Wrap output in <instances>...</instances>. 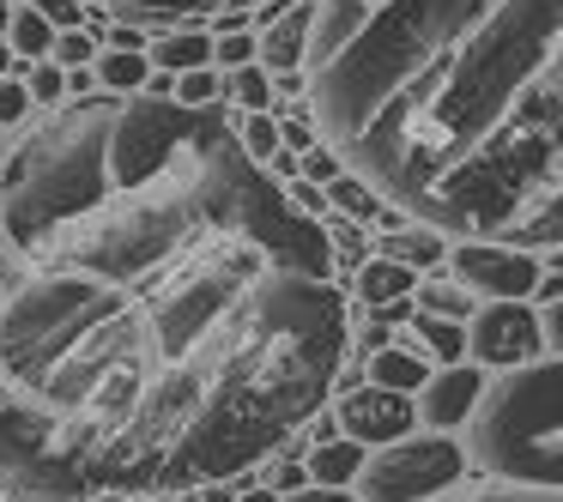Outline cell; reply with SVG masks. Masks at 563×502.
Here are the masks:
<instances>
[{"mask_svg":"<svg viewBox=\"0 0 563 502\" xmlns=\"http://www.w3.org/2000/svg\"><path fill=\"white\" fill-rule=\"evenodd\" d=\"M352 303L279 260L152 285L25 267L0 285V381L74 430L91 490L158 497L273 460L340 388Z\"/></svg>","mask_w":563,"mask_h":502,"instance_id":"6da1fadb","label":"cell"},{"mask_svg":"<svg viewBox=\"0 0 563 502\" xmlns=\"http://www.w3.org/2000/svg\"><path fill=\"white\" fill-rule=\"evenodd\" d=\"M309 110L412 224L563 243V0H382L309 74Z\"/></svg>","mask_w":563,"mask_h":502,"instance_id":"7a4b0ae2","label":"cell"},{"mask_svg":"<svg viewBox=\"0 0 563 502\" xmlns=\"http://www.w3.org/2000/svg\"><path fill=\"white\" fill-rule=\"evenodd\" d=\"M0 248L25 267L152 285L207 260H279L333 279L321 219L236 146L224 103L188 110L152 91L62 98L0 158Z\"/></svg>","mask_w":563,"mask_h":502,"instance_id":"3957f363","label":"cell"},{"mask_svg":"<svg viewBox=\"0 0 563 502\" xmlns=\"http://www.w3.org/2000/svg\"><path fill=\"white\" fill-rule=\"evenodd\" d=\"M473 448L466 460L497 484H545L563 490V357L515 364L497 388L473 405Z\"/></svg>","mask_w":563,"mask_h":502,"instance_id":"277c9868","label":"cell"},{"mask_svg":"<svg viewBox=\"0 0 563 502\" xmlns=\"http://www.w3.org/2000/svg\"><path fill=\"white\" fill-rule=\"evenodd\" d=\"M0 497L7 502H86L91 497V466L79 454L74 430L0 381Z\"/></svg>","mask_w":563,"mask_h":502,"instance_id":"5b68a950","label":"cell"},{"mask_svg":"<svg viewBox=\"0 0 563 502\" xmlns=\"http://www.w3.org/2000/svg\"><path fill=\"white\" fill-rule=\"evenodd\" d=\"M466 478V454L449 442V430H430V436H394L382 448H364L357 466V502H430L442 490H454Z\"/></svg>","mask_w":563,"mask_h":502,"instance_id":"8992f818","label":"cell"},{"mask_svg":"<svg viewBox=\"0 0 563 502\" xmlns=\"http://www.w3.org/2000/svg\"><path fill=\"white\" fill-rule=\"evenodd\" d=\"M466 352L485 369H515V364H533V357L545 352V333H539V315L521 297H497L490 309H473Z\"/></svg>","mask_w":563,"mask_h":502,"instance_id":"52a82bcc","label":"cell"},{"mask_svg":"<svg viewBox=\"0 0 563 502\" xmlns=\"http://www.w3.org/2000/svg\"><path fill=\"white\" fill-rule=\"evenodd\" d=\"M449 267H454V279H461L466 291H485V297H527V291H533V279L545 272L533 260V248L478 243V236H466V243L449 248Z\"/></svg>","mask_w":563,"mask_h":502,"instance_id":"ba28073f","label":"cell"},{"mask_svg":"<svg viewBox=\"0 0 563 502\" xmlns=\"http://www.w3.org/2000/svg\"><path fill=\"white\" fill-rule=\"evenodd\" d=\"M340 436L364 442V448H382V442L406 436V430L418 424L412 400L394 388H376V381H352V388H340Z\"/></svg>","mask_w":563,"mask_h":502,"instance_id":"9c48e42d","label":"cell"},{"mask_svg":"<svg viewBox=\"0 0 563 502\" xmlns=\"http://www.w3.org/2000/svg\"><path fill=\"white\" fill-rule=\"evenodd\" d=\"M376 13V0H316V13H309V43H303V62L309 74L328 67L345 43L364 31V19Z\"/></svg>","mask_w":563,"mask_h":502,"instance_id":"30bf717a","label":"cell"},{"mask_svg":"<svg viewBox=\"0 0 563 502\" xmlns=\"http://www.w3.org/2000/svg\"><path fill=\"white\" fill-rule=\"evenodd\" d=\"M478 393H485V376H478V369H466V364H449L442 376L424 381V405H418V417H424L430 430H454V424H466V417H473Z\"/></svg>","mask_w":563,"mask_h":502,"instance_id":"8fae6325","label":"cell"},{"mask_svg":"<svg viewBox=\"0 0 563 502\" xmlns=\"http://www.w3.org/2000/svg\"><path fill=\"white\" fill-rule=\"evenodd\" d=\"M309 13H316V0H291L279 19H267V25L255 31V62L267 67L273 79H279V74H297V67H303Z\"/></svg>","mask_w":563,"mask_h":502,"instance_id":"7c38bea8","label":"cell"},{"mask_svg":"<svg viewBox=\"0 0 563 502\" xmlns=\"http://www.w3.org/2000/svg\"><path fill=\"white\" fill-rule=\"evenodd\" d=\"M412 297H418V315H449V321H473V291H466L454 272H418L412 279Z\"/></svg>","mask_w":563,"mask_h":502,"instance_id":"4fadbf2b","label":"cell"},{"mask_svg":"<svg viewBox=\"0 0 563 502\" xmlns=\"http://www.w3.org/2000/svg\"><path fill=\"white\" fill-rule=\"evenodd\" d=\"M122 19H140V25H183V19H207V13H224L231 0H98Z\"/></svg>","mask_w":563,"mask_h":502,"instance_id":"5bb4252c","label":"cell"},{"mask_svg":"<svg viewBox=\"0 0 563 502\" xmlns=\"http://www.w3.org/2000/svg\"><path fill=\"white\" fill-rule=\"evenodd\" d=\"M382 255L400 260V267H412V272H430L437 260H449V236L430 231V224H406V231L382 236Z\"/></svg>","mask_w":563,"mask_h":502,"instance_id":"9a60e30c","label":"cell"},{"mask_svg":"<svg viewBox=\"0 0 563 502\" xmlns=\"http://www.w3.org/2000/svg\"><path fill=\"white\" fill-rule=\"evenodd\" d=\"M357 466H364V442L328 436V442H316V448H309L303 472H309V484H352Z\"/></svg>","mask_w":563,"mask_h":502,"instance_id":"2e32d148","label":"cell"},{"mask_svg":"<svg viewBox=\"0 0 563 502\" xmlns=\"http://www.w3.org/2000/svg\"><path fill=\"white\" fill-rule=\"evenodd\" d=\"M376 388H394V393H412V388H424L430 381V364L418 352H406V345H376L369 352V369H364Z\"/></svg>","mask_w":563,"mask_h":502,"instance_id":"e0dca14e","label":"cell"},{"mask_svg":"<svg viewBox=\"0 0 563 502\" xmlns=\"http://www.w3.org/2000/svg\"><path fill=\"white\" fill-rule=\"evenodd\" d=\"M146 62L158 74H188V67H212V37L200 31H170V37H152Z\"/></svg>","mask_w":563,"mask_h":502,"instance_id":"ac0fdd59","label":"cell"},{"mask_svg":"<svg viewBox=\"0 0 563 502\" xmlns=\"http://www.w3.org/2000/svg\"><path fill=\"white\" fill-rule=\"evenodd\" d=\"M412 279H418L412 267H400V260H388V255H369L364 267H357V297H364L369 309L394 303V297H412Z\"/></svg>","mask_w":563,"mask_h":502,"instance_id":"d6986e66","label":"cell"},{"mask_svg":"<svg viewBox=\"0 0 563 502\" xmlns=\"http://www.w3.org/2000/svg\"><path fill=\"white\" fill-rule=\"evenodd\" d=\"M321 194H328V207H340L345 219H357V224H369V219H382V207H388V200L382 194H369V182H357L352 170H333L328 182H321Z\"/></svg>","mask_w":563,"mask_h":502,"instance_id":"ffe728a7","label":"cell"},{"mask_svg":"<svg viewBox=\"0 0 563 502\" xmlns=\"http://www.w3.org/2000/svg\"><path fill=\"white\" fill-rule=\"evenodd\" d=\"M49 43H55V25L37 13V7H13V19H7V49L19 55V62H43L49 55Z\"/></svg>","mask_w":563,"mask_h":502,"instance_id":"44dd1931","label":"cell"},{"mask_svg":"<svg viewBox=\"0 0 563 502\" xmlns=\"http://www.w3.org/2000/svg\"><path fill=\"white\" fill-rule=\"evenodd\" d=\"M219 98H231L236 110H273V74L261 62H243V67H231V74H224V91Z\"/></svg>","mask_w":563,"mask_h":502,"instance_id":"7402d4cb","label":"cell"},{"mask_svg":"<svg viewBox=\"0 0 563 502\" xmlns=\"http://www.w3.org/2000/svg\"><path fill=\"white\" fill-rule=\"evenodd\" d=\"M91 74H98L103 91H140V86H146V74H152V62L140 49H110V55H98Z\"/></svg>","mask_w":563,"mask_h":502,"instance_id":"603a6c76","label":"cell"},{"mask_svg":"<svg viewBox=\"0 0 563 502\" xmlns=\"http://www.w3.org/2000/svg\"><path fill=\"white\" fill-rule=\"evenodd\" d=\"M412 333H418V345H424L430 357H442V364H461V352H466V327H461V321H449V315H418Z\"/></svg>","mask_w":563,"mask_h":502,"instance_id":"cb8c5ba5","label":"cell"},{"mask_svg":"<svg viewBox=\"0 0 563 502\" xmlns=\"http://www.w3.org/2000/svg\"><path fill=\"white\" fill-rule=\"evenodd\" d=\"M236 146L255 164H267L273 152H279V122H273V110H249L243 122H236Z\"/></svg>","mask_w":563,"mask_h":502,"instance_id":"d4e9b609","label":"cell"},{"mask_svg":"<svg viewBox=\"0 0 563 502\" xmlns=\"http://www.w3.org/2000/svg\"><path fill=\"white\" fill-rule=\"evenodd\" d=\"M19 79H25V91H31V103H62L67 98V67H55L49 55H43V62H25L19 67Z\"/></svg>","mask_w":563,"mask_h":502,"instance_id":"484cf974","label":"cell"},{"mask_svg":"<svg viewBox=\"0 0 563 502\" xmlns=\"http://www.w3.org/2000/svg\"><path fill=\"white\" fill-rule=\"evenodd\" d=\"M219 91H224V79L212 74V67H188V74H176L170 98L188 103V110H207V103H219Z\"/></svg>","mask_w":563,"mask_h":502,"instance_id":"4316f807","label":"cell"},{"mask_svg":"<svg viewBox=\"0 0 563 502\" xmlns=\"http://www.w3.org/2000/svg\"><path fill=\"white\" fill-rule=\"evenodd\" d=\"M91 55H98V37H91L86 25L55 31V43H49V62L55 67H91Z\"/></svg>","mask_w":563,"mask_h":502,"instance_id":"83f0119b","label":"cell"},{"mask_svg":"<svg viewBox=\"0 0 563 502\" xmlns=\"http://www.w3.org/2000/svg\"><path fill=\"white\" fill-rule=\"evenodd\" d=\"M461 502H563V490H545V484H490V490H473Z\"/></svg>","mask_w":563,"mask_h":502,"instance_id":"f1b7e54d","label":"cell"},{"mask_svg":"<svg viewBox=\"0 0 563 502\" xmlns=\"http://www.w3.org/2000/svg\"><path fill=\"white\" fill-rule=\"evenodd\" d=\"M333 170H340V152H333V146H309V152H297V176H303V182H328Z\"/></svg>","mask_w":563,"mask_h":502,"instance_id":"f546056e","label":"cell"},{"mask_svg":"<svg viewBox=\"0 0 563 502\" xmlns=\"http://www.w3.org/2000/svg\"><path fill=\"white\" fill-rule=\"evenodd\" d=\"M25 115H31V91H25V79H0V127L25 122Z\"/></svg>","mask_w":563,"mask_h":502,"instance_id":"4dcf8cb0","label":"cell"},{"mask_svg":"<svg viewBox=\"0 0 563 502\" xmlns=\"http://www.w3.org/2000/svg\"><path fill=\"white\" fill-rule=\"evenodd\" d=\"M212 62H219V67L255 62V37H249V31H236V37H212Z\"/></svg>","mask_w":563,"mask_h":502,"instance_id":"1f68e13d","label":"cell"},{"mask_svg":"<svg viewBox=\"0 0 563 502\" xmlns=\"http://www.w3.org/2000/svg\"><path fill=\"white\" fill-rule=\"evenodd\" d=\"M285 188V200H291L297 212H309V219H316V212H328V194H321V182H303V176H291V182H279Z\"/></svg>","mask_w":563,"mask_h":502,"instance_id":"d6a6232c","label":"cell"},{"mask_svg":"<svg viewBox=\"0 0 563 502\" xmlns=\"http://www.w3.org/2000/svg\"><path fill=\"white\" fill-rule=\"evenodd\" d=\"M279 502H357V497H352V484H303Z\"/></svg>","mask_w":563,"mask_h":502,"instance_id":"836d02e7","label":"cell"},{"mask_svg":"<svg viewBox=\"0 0 563 502\" xmlns=\"http://www.w3.org/2000/svg\"><path fill=\"white\" fill-rule=\"evenodd\" d=\"M31 7H37L55 31H67V25H79V19H86V13H79V0H31Z\"/></svg>","mask_w":563,"mask_h":502,"instance_id":"e575fe53","label":"cell"},{"mask_svg":"<svg viewBox=\"0 0 563 502\" xmlns=\"http://www.w3.org/2000/svg\"><path fill=\"white\" fill-rule=\"evenodd\" d=\"M267 484L279 490V497H291V490H303V484H309V472H303V466H291V460H279V466L267 472Z\"/></svg>","mask_w":563,"mask_h":502,"instance_id":"d590c367","label":"cell"},{"mask_svg":"<svg viewBox=\"0 0 563 502\" xmlns=\"http://www.w3.org/2000/svg\"><path fill=\"white\" fill-rule=\"evenodd\" d=\"M539 333H545V345H558V352H563V297H558V303H545V315H539Z\"/></svg>","mask_w":563,"mask_h":502,"instance_id":"8d00e7d4","label":"cell"},{"mask_svg":"<svg viewBox=\"0 0 563 502\" xmlns=\"http://www.w3.org/2000/svg\"><path fill=\"white\" fill-rule=\"evenodd\" d=\"M103 37H110V49H140V43H146L134 25H115V31H103Z\"/></svg>","mask_w":563,"mask_h":502,"instance_id":"74e56055","label":"cell"},{"mask_svg":"<svg viewBox=\"0 0 563 502\" xmlns=\"http://www.w3.org/2000/svg\"><path fill=\"white\" fill-rule=\"evenodd\" d=\"M19 67H25V62H19V55H13V49H7V43H0V79H13V74H19Z\"/></svg>","mask_w":563,"mask_h":502,"instance_id":"f35d334b","label":"cell"},{"mask_svg":"<svg viewBox=\"0 0 563 502\" xmlns=\"http://www.w3.org/2000/svg\"><path fill=\"white\" fill-rule=\"evenodd\" d=\"M236 502H279V490H273V484H255V490H243Z\"/></svg>","mask_w":563,"mask_h":502,"instance_id":"ab89813d","label":"cell"},{"mask_svg":"<svg viewBox=\"0 0 563 502\" xmlns=\"http://www.w3.org/2000/svg\"><path fill=\"white\" fill-rule=\"evenodd\" d=\"M152 502H195V497H183V490H158Z\"/></svg>","mask_w":563,"mask_h":502,"instance_id":"60d3db41","label":"cell"},{"mask_svg":"<svg viewBox=\"0 0 563 502\" xmlns=\"http://www.w3.org/2000/svg\"><path fill=\"white\" fill-rule=\"evenodd\" d=\"M7 19H13V7H7V0H0V43H7Z\"/></svg>","mask_w":563,"mask_h":502,"instance_id":"b9f144b4","label":"cell"},{"mask_svg":"<svg viewBox=\"0 0 563 502\" xmlns=\"http://www.w3.org/2000/svg\"><path fill=\"white\" fill-rule=\"evenodd\" d=\"M7 279H13V272H7V255H0V285H7Z\"/></svg>","mask_w":563,"mask_h":502,"instance_id":"7bdbcfd3","label":"cell"},{"mask_svg":"<svg viewBox=\"0 0 563 502\" xmlns=\"http://www.w3.org/2000/svg\"><path fill=\"white\" fill-rule=\"evenodd\" d=\"M7 7H25V0H7Z\"/></svg>","mask_w":563,"mask_h":502,"instance_id":"ee69618b","label":"cell"},{"mask_svg":"<svg viewBox=\"0 0 563 502\" xmlns=\"http://www.w3.org/2000/svg\"><path fill=\"white\" fill-rule=\"evenodd\" d=\"M0 502H7V497H0Z\"/></svg>","mask_w":563,"mask_h":502,"instance_id":"f6af8a7d","label":"cell"},{"mask_svg":"<svg viewBox=\"0 0 563 502\" xmlns=\"http://www.w3.org/2000/svg\"><path fill=\"white\" fill-rule=\"evenodd\" d=\"M376 7H382V0H376Z\"/></svg>","mask_w":563,"mask_h":502,"instance_id":"bcb514c9","label":"cell"}]
</instances>
